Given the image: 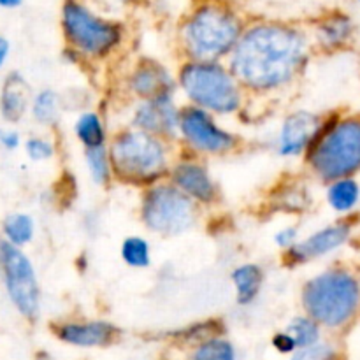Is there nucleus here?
Instances as JSON below:
<instances>
[{"instance_id":"f257e3e1","label":"nucleus","mask_w":360,"mask_h":360,"mask_svg":"<svg viewBox=\"0 0 360 360\" xmlns=\"http://www.w3.org/2000/svg\"><path fill=\"white\" fill-rule=\"evenodd\" d=\"M315 53L308 25L250 20L227 65L250 98H274L301 81Z\"/></svg>"},{"instance_id":"f03ea898","label":"nucleus","mask_w":360,"mask_h":360,"mask_svg":"<svg viewBox=\"0 0 360 360\" xmlns=\"http://www.w3.org/2000/svg\"><path fill=\"white\" fill-rule=\"evenodd\" d=\"M248 21L227 0H195L176 27L179 62H227Z\"/></svg>"},{"instance_id":"7ed1b4c3","label":"nucleus","mask_w":360,"mask_h":360,"mask_svg":"<svg viewBox=\"0 0 360 360\" xmlns=\"http://www.w3.org/2000/svg\"><path fill=\"white\" fill-rule=\"evenodd\" d=\"M60 32L65 55L74 63L98 67L115 60L129 42V27L120 16L102 13L88 0H63Z\"/></svg>"},{"instance_id":"20e7f679","label":"nucleus","mask_w":360,"mask_h":360,"mask_svg":"<svg viewBox=\"0 0 360 360\" xmlns=\"http://www.w3.org/2000/svg\"><path fill=\"white\" fill-rule=\"evenodd\" d=\"M299 304L330 336L348 333L360 320L359 269L336 262L316 271L302 281Z\"/></svg>"},{"instance_id":"39448f33","label":"nucleus","mask_w":360,"mask_h":360,"mask_svg":"<svg viewBox=\"0 0 360 360\" xmlns=\"http://www.w3.org/2000/svg\"><path fill=\"white\" fill-rule=\"evenodd\" d=\"M115 183L144 190L169 178L178 157V144L134 127H115L108 144Z\"/></svg>"},{"instance_id":"423d86ee","label":"nucleus","mask_w":360,"mask_h":360,"mask_svg":"<svg viewBox=\"0 0 360 360\" xmlns=\"http://www.w3.org/2000/svg\"><path fill=\"white\" fill-rule=\"evenodd\" d=\"M174 72L183 104L195 105L220 120L239 116L250 104L248 94L236 79L227 62L181 60Z\"/></svg>"},{"instance_id":"0eeeda50","label":"nucleus","mask_w":360,"mask_h":360,"mask_svg":"<svg viewBox=\"0 0 360 360\" xmlns=\"http://www.w3.org/2000/svg\"><path fill=\"white\" fill-rule=\"evenodd\" d=\"M306 171L316 181L329 185L360 172V112H326L319 137L302 158Z\"/></svg>"},{"instance_id":"6e6552de","label":"nucleus","mask_w":360,"mask_h":360,"mask_svg":"<svg viewBox=\"0 0 360 360\" xmlns=\"http://www.w3.org/2000/svg\"><path fill=\"white\" fill-rule=\"evenodd\" d=\"M204 211L179 192L169 179L141 190L137 217L144 231L162 239H174L192 232Z\"/></svg>"},{"instance_id":"1a4fd4ad","label":"nucleus","mask_w":360,"mask_h":360,"mask_svg":"<svg viewBox=\"0 0 360 360\" xmlns=\"http://www.w3.org/2000/svg\"><path fill=\"white\" fill-rule=\"evenodd\" d=\"M178 150L207 160L234 155L241 150L243 137L220 118L204 109L181 104L178 127Z\"/></svg>"},{"instance_id":"9d476101","label":"nucleus","mask_w":360,"mask_h":360,"mask_svg":"<svg viewBox=\"0 0 360 360\" xmlns=\"http://www.w3.org/2000/svg\"><path fill=\"white\" fill-rule=\"evenodd\" d=\"M0 283L14 311L35 323L42 309V288L37 269L27 252L0 239Z\"/></svg>"},{"instance_id":"9b49d317","label":"nucleus","mask_w":360,"mask_h":360,"mask_svg":"<svg viewBox=\"0 0 360 360\" xmlns=\"http://www.w3.org/2000/svg\"><path fill=\"white\" fill-rule=\"evenodd\" d=\"M355 227H357V217L338 218L333 224L315 229L309 234L302 236L294 248L281 253V264L287 269H299L327 259L343 250L354 239Z\"/></svg>"},{"instance_id":"f8f14e48","label":"nucleus","mask_w":360,"mask_h":360,"mask_svg":"<svg viewBox=\"0 0 360 360\" xmlns=\"http://www.w3.org/2000/svg\"><path fill=\"white\" fill-rule=\"evenodd\" d=\"M120 90L127 102L150 101L165 94H178L176 72L155 56L141 55L122 74Z\"/></svg>"},{"instance_id":"ddd939ff","label":"nucleus","mask_w":360,"mask_h":360,"mask_svg":"<svg viewBox=\"0 0 360 360\" xmlns=\"http://www.w3.org/2000/svg\"><path fill=\"white\" fill-rule=\"evenodd\" d=\"M167 179L202 211L214 210L224 200L220 183L217 181L204 158L179 151Z\"/></svg>"},{"instance_id":"4468645a","label":"nucleus","mask_w":360,"mask_h":360,"mask_svg":"<svg viewBox=\"0 0 360 360\" xmlns=\"http://www.w3.org/2000/svg\"><path fill=\"white\" fill-rule=\"evenodd\" d=\"M181 102L178 94H165L150 101L129 102L125 125L178 143Z\"/></svg>"},{"instance_id":"2eb2a0df","label":"nucleus","mask_w":360,"mask_h":360,"mask_svg":"<svg viewBox=\"0 0 360 360\" xmlns=\"http://www.w3.org/2000/svg\"><path fill=\"white\" fill-rule=\"evenodd\" d=\"M53 338L65 347L81 350L109 348L122 340L123 333L115 322L108 319L69 316L49 323Z\"/></svg>"},{"instance_id":"dca6fc26","label":"nucleus","mask_w":360,"mask_h":360,"mask_svg":"<svg viewBox=\"0 0 360 360\" xmlns=\"http://www.w3.org/2000/svg\"><path fill=\"white\" fill-rule=\"evenodd\" d=\"M323 120L326 112H316L311 109H294L287 112L274 136V151L278 157L302 160L319 137Z\"/></svg>"},{"instance_id":"f3484780","label":"nucleus","mask_w":360,"mask_h":360,"mask_svg":"<svg viewBox=\"0 0 360 360\" xmlns=\"http://www.w3.org/2000/svg\"><path fill=\"white\" fill-rule=\"evenodd\" d=\"M308 30L315 51L333 55V53L345 51L354 44L357 25L347 11L330 9L309 21Z\"/></svg>"},{"instance_id":"a211bd4d","label":"nucleus","mask_w":360,"mask_h":360,"mask_svg":"<svg viewBox=\"0 0 360 360\" xmlns=\"http://www.w3.org/2000/svg\"><path fill=\"white\" fill-rule=\"evenodd\" d=\"M34 91L30 83L20 70L6 74L0 84V118L6 125H18L27 115H30V104Z\"/></svg>"},{"instance_id":"6ab92c4d","label":"nucleus","mask_w":360,"mask_h":360,"mask_svg":"<svg viewBox=\"0 0 360 360\" xmlns=\"http://www.w3.org/2000/svg\"><path fill=\"white\" fill-rule=\"evenodd\" d=\"M112 129L101 109H83L72 123V134L83 150L105 148L111 139Z\"/></svg>"},{"instance_id":"aec40b11","label":"nucleus","mask_w":360,"mask_h":360,"mask_svg":"<svg viewBox=\"0 0 360 360\" xmlns=\"http://www.w3.org/2000/svg\"><path fill=\"white\" fill-rule=\"evenodd\" d=\"M266 271L257 262H241L231 271V283L234 288L236 304L250 308L259 301L266 287Z\"/></svg>"},{"instance_id":"412c9836","label":"nucleus","mask_w":360,"mask_h":360,"mask_svg":"<svg viewBox=\"0 0 360 360\" xmlns=\"http://www.w3.org/2000/svg\"><path fill=\"white\" fill-rule=\"evenodd\" d=\"M326 202L338 218L355 217L360 204L359 179L341 178L326 185Z\"/></svg>"},{"instance_id":"4be33fe9","label":"nucleus","mask_w":360,"mask_h":360,"mask_svg":"<svg viewBox=\"0 0 360 360\" xmlns=\"http://www.w3.org/2000/svg\"><path fill=\"white\" fill-rule=\"evenodd\" d=\"M37 234V224L30 213L25 211H14L9 213L0 224V236L6 243L16 246V248L25 250L32 245Z\"/></svg>"},{"instance_id":"5701e85b","label":"nucleus","mask_w":360,"mask_h":360,"mask_svg":"<svg viewBox=\"0 0 360 360\" xmlns=\"http://www.w3.org/2000/svg\"><path fill=\"white\" fill-rule=\"evenodd\" d=\"M63 111L62 97L53 88H41L34 91L30 104V116L39 127L51 129L60 122Z\"/></svg>"},{"instance_id":"b1692460","label":"nucleus","mask_w":360,"mask_h":360,"mask_svg":"<svg viewBox=\"0 0 360 360\" xmlns=\"http://www.w3.org/2000/svg\"><path fill=\"white\" fill-rule=\"evenodd\" d=\"M120 260L129 269H150L153 262V248L150 239L141 234H129L120 243Z\"/></svg>"},{"instance_id":"393cba45","label":"nucleus","mask_w":360,"mask_h":360,"mask_svg":"<svg viewBox=\"0 0 360 360\" xmlns=\"http://www.w3.org/2000/svg\"><path fill=\"white\" fill-rule=\"evenodd\" d=\"M188 360H238V348L225 334H217L186 350Z\"/></svg>"},{"instance_id":"a878e982","label":"nucleus","mask_w":360,"mask_h":360,"mask_svg":"<svg viewBox=\"0 0 360 360\" xmlns=\"http://www.w3.org/2000/svg\"><path fill=\"white\" fill-rule=\"evenodd\" d=\"M83 162L86 167L88 178L98 188H108L115 183V172H112L111 157H109L108 146L94 148V150H83Z\"/></svg>"},{"instance_id":"bb28decb","label":"nucleus","mask_w":360,"mask_h":360,"mask_svg":"<svg viewBox=\"0 0 360 360\" xmlns=\"http://www.w3.org/2000/svg\"><path fill=\"white\" fill-rule=\"evenodd\" d=\"M285 330L294 338L299 350L315 347V345L322 343V341L327 338L326 336L327 333L322 329V326L302 311L288 320V323L285 326Z\"/></svg>"},{"instance_id":"cd10ccee","label":"nucleus","mask_w":360,"mask_h":360,"mask_svg":"<svg viewBox=\"0 0 360 360\" xmlns=\"http://www.w3.org/2000/svg\"><path fill=\"white\" fill-rule=\"evenodd\" d=\"M308 199L309 192L306 190V186L295 185V183H290L287 186L278 185L276 192L271 195V206L280 213H304V211H309Z\"/></svg>"},{"instance_id":"c85d7f7f","label":"nucleus","mask_w":360,"mask_h":360,"mask_svg":"<svg viewBox=\"0 0 360 360\" xmlns=\"http://www.w3.org/2000/svg\"><path fill=\"white\" fill-rule=\"evenodd\" d=\"M217 334H225V326L220 320H202V322H195L192 326L185 327L183 330H179L174 336L176 343L183 348H192L193 345L200 343V341L207 340L211 336H217Z\"/></svg>"},{"instance_id":"c756f323","label":"nucleus","mask_w":360,"mask_h":360,"mask_svg":"<svg viewBox=\"0 0 360 360\" xmlns=\"http://www.w3.org/2000/svg\"><path fill=\"white\" fill-rule=\"evenodd\" d=\"M285 360H345V350L336 338H326L311 348H302Z\"/></svg>"},{"instance_id":"7c9ffc66","label":"nucleus","mask_w":360,"mask_h":360,"mask_svg":"<svg viewBox=\"0 0 360 360\" xmlns=\"http://www.w3.org/2000/svg\"><path fill=\"white\" fill-rule=\"evenodd\" d=\"M23 151L30 162L44 164V162L53 160L56 157V143L53 141V137L35 134V136H30L25 139Z\"/></svg>"},{"instance_id":"2f4dec72","label":"nucleus","mask_w":360,"mask_h":360,"mask_svg":"<svg viewBox=\"0 0 360 360\" xmlns=\"http://www.w3.org/2000/svg\"><path fill=\"white\" fill-rule=\"evenodd\" d=\"M301 227L297 224H288L283 227L278 229L273 234V245L280 250V253L288 252L290 248H294L295 245L301 239Z\"/></svg>"},{"instance_id":"473e14b6","label":"nucleus","mask_w":360,"mask_h":360,"mask_svg":"<svg viewBox=\"0 0 360 360\" xmlns=\"http://www.w3.org/2000/svg\"><path fill=\"white\" fill-rule=\"evenodd\" d=\"M271 348H273L280 357H285V359L292 357V355L299 350L295 340L285 329L276 330V333L271 336Z\"/></svg>"},{"instance_id":"72a5a7b5","label":"nucleus","mask_w":360,"mask_h":360,"mask_svg":"<svg viewBox=\"0 0 360 360\" xmlns=\"http://www.w3.org/2000/svg\"><path fill=\"white\" fill-rule=\"evenodd\" d=\"M23 143L25 141L21 137L20 130L14 129L13 125L0 127V150L13 153V151L23 148Z\"/></svg>"},{"instance_id":"f704fd0d","label":"nucleus","mask_w":360,"mask_h":360,"mask_svg":"<svg viewBox=\"0 0 360 360\" xmlns=\"http://www.w3.org/2000/svg\"><path fill=\"white\" fill-rule=\"evenodd\" d=\"M88 2H90L91 6L97 7V9H101L102 13L112 14V16H120V14L125 13L129 7H132L134 4H137V0H88Z\"/></svg>"},{"instance_id":"c9c22d12","label":"nucleus","mask_w":360,"mask_h":360,"mask_svg":"<svg viewBox=\"0 0 360 360\" xmlns=\"http://www.w3.org/2000/svg\"><path fill=\"white\" fill-rule=\"evenodd\" d=\"M9 55H11V42L9 39L6 37V35L0 34V70L6 67L7 60H9Z\"/></svg>"},{"instance_id":"e433bc0d","label":"nucleus","mask_w":360,"mask_h":360,"mask_svg":"<svg viewBox=\"0 0 360 360\" xmlns=\"http://www.w3.org/2000/svg\"><path fill=\"white\" fill-rule=\"evenodd\" d=\"M25 0H0V9H7V11H13L18 9V7L23 6Z\"/></svg>"},{"instance_id":"4c0bfd02","label":"nucleus","mask_w":360,"mask_h":360,"mask_svg":"<svg viewBox=\"0 0 360 360\" xmlns=\"http://www.w3.org/2000/svg\"><path fill=\"white\" fill-rule=\"evenodd\" d=\"M35 360H56L53 357L51 354H48V352H39L37 355H35Z\"/></svg>"},{"instance_id":"58836bf2","label":"nucleus","mask_w":360,"mask_h":360,"mask_svg":"<svg viewBox=\"0 0 360 360\" xmlns=\"http://www.w3.org/2000/svg\"><path fill=\"white\" fill-rule=\"evenodd\" d=\"M162 360H188V359H179V357H165V359H162Z\"/></svg>"},{"instance_id":"ea45409f","label":"nucleus","mask_w":360,"mask_h":360,"mask_svg":"<svg viewBox=\"0 0 360 360\" xmlns=\"http://www.w3.org/2000/svg\"><path fill=\"white\" fill-rule=\"evenodd\" d=\"M357 2H359V6H360V0H357Z\"/></svg>"}]
</instances>
